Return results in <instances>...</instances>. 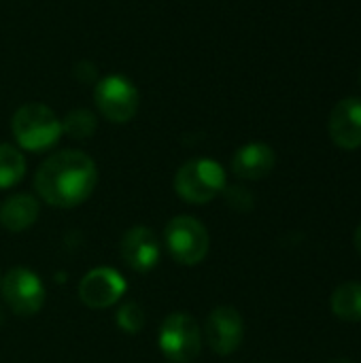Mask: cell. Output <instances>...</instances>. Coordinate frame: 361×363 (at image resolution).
Returning a JSON list of instances; mask_svg holds the SVG:
<instances>
[{
	"instance_id": "1",
	"label": "cell",
	"mask_w": 361,
	"mask_h": 363,
	"mask_svg": "<svg viewBox=\"0 0 361 363\" xmlns=\"http://www.w3.org/2000/svg\"><path fill=\"white\" fill-rule=\"evenodd\" d=\"M98 168L94 160L77 149L57 151L47 157L34 177L38 196L57 208H72L83 204L96 189Z\"/></svg>"
},
{
	"instance_id": "2",
	"label": "cell",
	"mask_w": 361,
	"mask_h": 363,
	"mask_svg": "<svg viewBox=\"0 0 361 363\" xmlns=\"http://www.w3.org/2000/svg\"><path fill=\"white\" fill-rule=\"evenodd\" d=\"M11 130L19 147L34 153L51 149L64 134L57 115L40 102H28L19 106L13 115Z\"/></svg>"
},
{
	"instance_id": "3",
	"label": "cell",
	"mask_w": 361,
	"mask_h": 363,
	"mask_svg": "<svg viewBox=\"0 0 361 363\" xmlns=\"http://www.w3.org/2000/svg\"><path fill=\"white\" fill-rule=\"evenodd\" d=\"M174 189L181 200L189 204H206L226 189V170L211 157H196L185 162L177 177Z\"/></svg>"
},
{
	"instance_id": "4",
	"label": "cell",
	"mask_w": 361,
	"mask_h": 363,
	"mask_svg": "<svg viewBox=\"0 0 361 363\" xmlns=\"http://www.w3.org/2000/svg\"><path fill=\"white\" fill-rule=\"evenodd\" d=\"M166 249L174 262L181 266H196L209 253V232L206 228L189 215H179L166 223L164 230Z\"/></svg>"
},
{
	"instance_id": "5",
	"label": "cell",
	"mask_w": 361,
	"mask_h": 363,
	"mask_svg": "<svg viewBox=\"0 0 361 363\" xmlns=\"http://www.w3.org/2000/svg\"><path fill=\"white\" fill-rule=\"evenodd\" d=\"M157 342L168 362L189 363L200 355L202 332L187 313H172L164 319Z\"/></svg>"
},
{
	"instance_id": "6",
	"label": "cell",
	"mask_w": 361,
	"mask_h": 363,
	"mask_svg": "<svg viewBox=\"0 0 361 363\" xmlns=\"http://www.w3.org/2000/svg\"><path fill=\"white\" fill-rule=\"evenodd\" d=\"M94 100L98 111L113 123H128L138 111V89L121 74H109L96 83Z\"/></svg>"
},
{
	"instance_id": "7",
	"label": "cell",
	"mask_w": 361,
	"mask_h": 363,
	"mask_svg": "<svg viewBox=\"0 0 361 363\" xmlns=\"http://www.w3.org/2000/svg\"><path fill=\"white\" fill-rule=\"evenodd\" d=\"M2 298L15 315L32 317L45 304V285L32 270L13 268L2 279Z\"/></svg>"
},
{
	"instance_id": "8",
	"label": "cell",
	"mask_w": 361,
	"mask_h": 363,
	"mask_svg": "<svg viewBox=\"0 0 361 363\" xmlns=\"http://www.w3.org/2000/svg\"><path fill=\"white\" fill-rule=\"evenodd\" d=\"M206 342L217 355H232L238 351L245 338V321L232 306H217L204 325Z\"/></svg>"
},
{
	"instance_id": "9",
	"label": "cell",
	"mask_w": 361,
	"mask_h": 363,
	"mask_svg": "<svg viewBox=\"0 0 361 363\" xmlns=\"http://www.w3.org/2000/svg\"><path fill=\"white\" fill-rule=\"evenodd\" d=\"M126 291L123 277L113 268H94L79 283V298L87 308H109Z\"/></svg>"
},
{
	"instance_id": "10",
	"label": "cell",
	"mask_w": 361,
	"mask_h": 363,
	"mask_svg": "<svg viewBox=\"0 0 361 363\" xmlns=\"http://www.w3.org/2000/svg\"><path fill=\"white\" fill-rule=\"evenodd\" d=\"M119 255L123 264L134 272L153 270L160 262V242L155 232L147 225L130 228L119 242Z\"/></svg>"
},
{
	"instance_id": "11",
	"label": "cell",
	"mask_w": 361,
	"mask_h": 363,
	"mask_svg": "<svg viewBox=\"0 0 361 363\" xmlns=\"http://www.w3.org/2000/svg\"><path fill=\"white\" fill-rule=\"evenodd\" d=\"M330 138L345 151L361 147V98H343L330 113Z\"/></svg>"
},
{
	"instance_id": "12",
	"label": "cell",
	"mask_w": 361,
	"mask_h": 363,
	"mask_svg": "<svg viewBox=\"0 0 361 363\" xmlns=\"http://www.w3.org/2000/svg\"><path fill=\"white\" fill-rule=\"evenodd\" d=\"M277 164L274 149L266 143H249L240 147L232 157V170L238 179L260 181L272 172Z\"/></svg>"
},
{
	"instance_id": "13",
	"label": "cell",
	"mask_w": 361,
	"mask_h": 363,
	"mask_svg": "<svg viewBox=\"0 0 361 363\" xmlns=\"http://www.w3.org/2000/svg\"><path fill=\"white\" fill-rule=\"evenodd\" d=\"M38 200L30 194H13L0 206V223L9 232H23L38 219Z\"/></svg>"
},
{
	"instance_id": "14",
	"label": "cell",
	"mask_w": 361,
	"mask_h": 363,
	"mask_svg": "<svg viewBox=\"0 0 361 363\" xmlns=\"http://www.w3.org/2000/svg\"><path fill=\"white\" fill-rule=\"evenodd\" d=\"M330 308L343 321L349 323L361 321V283L349 281L336 287L330 298Z\"/></svg>"
},
{
	"instance_id": "15",
	"label": "cell",
	"mask_w": 361,
	"mask_h": 363,
	"mask_svg": "<svg viewBox=\"0 0 361 363\" xmlns=\"http://www.w3.org/2000/svg\"><path fill=\"white\" fill-rule=\"evenodd\" d=\"M26 174V160L13 145L0 143V189L17 185Z\"/></svg>"
},
{
	"instance_id": "16",
	"label": "cell",
	"mask_w": 361,
	"mask_h": 363,
	"mask_svg": "<svg viewBox=\"0 0 361 363\" xmlns=\"http://www.w3.org/2000/svg\"><path fill=\"white\" fill-rule=\"evenodd\" d=\"M96 128H98V119L87 108H74L62 121V132L72 136V138H77V140L94 136Z\"/></svg>"
},
{
	"instance_id": "17",
	"label": "cell",
	"mask_w": 361,
	"mask_h": 363,
	"mask_svg": "<svg viewBox=\"0 0 361 363\" xmlns=\"http://www.w3.org/2000/svg\"><path fill=\"white\" fill-rule=\"evenodd\" d=\"M115 321L121 332L126 334H138L145 328V313L136 302H126L115 315Z\"/></svg>"
},
{
	"instance_id": "18",
	"label": "cell",
	"mask_w": 361,
	"mask_h": 363,
	"mask_svg": "<svg viewBox=\"0 0 361 363\" xmlns=\"http://www.w3.org/2000/svg\"><path fill=\"white\" fill-rule=\"evenodd\" d=\"M223 198H226L228 206L234 208L236 213H249L253 208V204H255L253 194L247 187H240V185L226 187L223 189Z\"/></svg>"
},
{
	"instance_id": "19",
	"label": "cell",
	"mask_w": 361,
	"mask_h": 363,
	"mask_svg": "<svg viewBox=\"0 0 361 363\" xmlns=\"http://www.w3.org/2000/svg\"><path fill=\"white\" fill-rule=\"evenodd\" d=\"M353 242H355V249H357V253H360V255H361V223H360V225H357V230H355Z\"/></svg>"
},
{
	"instance_id": "20",
	"label": "cell",
	"mask_w": 361,
	"mask_h": 363,
	"mask_svg": "<svg viewBox=\"0 0 361 363\" xmlns=\"http://www.w3.org/2000/svg\"><path fill=\"white\" fill-rule=\"evenodd\" d=\"M332 363H353V362H349V359H336V362H332Z\"/></svg>"
},
{
	"instance_id": "21",
	"label": "cell",
	"mask_w": 361,
	"mask_h": 363,
	"mask_svg": "<svg viewBox=\"0 0 361 363\" xmlns=\"http://www.w3.org/2000/svg\"><path fill=\"white\" fill-rule=\"evenodd\" d=\"M0 323H2V315H0Z\"/></svg>"
}]
</instances>
